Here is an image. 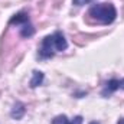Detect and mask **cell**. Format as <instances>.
Returning a JSON list of instances; mask_svg holds the SVG:
<instances>
[{"label": "cell", "instance_id": "obj_1", "mask_svg": "<svg viewBox=\"0 0 124 124\" xmlns=\"http://www.w3.org/2000/svg\"><path fill=\"white\" fill-rule=\"evenodd\" d=\"M88 16L93 17L94 20H97L98 23L110 25L116 20L117 10L111 3H100V4L91 6V9L88 10Z\"/></svg>", "mask_w": 124, "mask_h": 124}, {"label": "cell", "instance_id": "obj_2", "mask_svg": "<svg viewBox=\"0 0 124 124\" xmlns=\"http://www.w3.org/2000/svg\"><path fill=\"white\" fill-rule=\"evenodd\" d=\"M55 46H54V36L49 35L43 39L42 42V48H40V56L42 58H51L54 55Z\"/></svg>", "mask_w": 124, "mask_h": 124}, {"label": "cell", "instance_id": "obj_3", "mask_svg": "<svg viewBox=\"0 0 124 124\" xmlns=\"http://www.w3.org/2000/svg\"><path fill=\"white\" fill-rule=\"evenodd\" d=\"M54 46H55V51H65L68 48V42L65 39V36L62 35L61 32H55L54 35Z\"/></svg>", "mask_w": 124, "mask_h": 124}, {"label": "cell", "instance_id": "obj_4", "mask_svg": "<svg viewBox=\"0 0 124 124\" xmlns=\"http://www.w3.org/2000/svg\"><path fill=\"white\" fill-rule=\"evenodd\" d=\"M25 113H26L25 104L20 102V101H17V102L13 105V108H12V111H10V116H12V118H15V120H20V118L25 116Z\"/></svg>", "mask_w": 124, "mask_h": 124}, {"label": "cell", "instance_id": "obj_5", "mask_svg": "<svg viewBox=\"0 0 124 124\" xmlns=\"http://www.w3.org/2000/svg\"><path fill=\"white\" fill-rule=\"evenodd\" d=\"M120 88V79H110L108 82H107V87H105V90L102 91V95H110V94H113L114 91H117Z\"/></svg>", "mask_w": 124, "mask_h": 124}, {"label": "cell", "instance_id": "obj_6", "mask_svg": "<svg viewBox=\"0 0 124 124\" xmlns=\"http://www.w3.org/2000/svg\"><path fill=\"white\" fill-rule=\"evenodd\" d=\"M29 22V16L26 15V13H19V15H16L15 17H12L10 19V25H25V23H28Z\"/></svg>", "mask_w": 124, "mask_h": 124}, {"label": "cell", "instance_id": "obj_7", "mask_svg": "<svg viewBox=\"0 0 124 124\" xmlns=\"http://www.w3.org/2000/svg\"><path fill=\"white\" fill-rule=\"evenodd\" d=\"M43 82V72L40 71H33V78L31 79V87L36 88L38 85H40Z\"/></svg>", "mask_w": 124, "mask_h": 124}, {"label": "cell", "instance_id": "obj_8", "mask_svg": "<svg viewBox=\"0 0 124 124\" xmlns=\"http://www.w3.org/2000/svg\"><path fill=\"white\" fill-rule=\"evenodd\" d=\"M33 33H35V28L32 26L29 22H28V23H25V25H22V29H20V35H22L23 38H31Z\"/></svg>", "mask_w": 124, "mask_h": 124}, {"label": "cell", "instance_id": "obj_9", "mask_svg": "<svg viewBox=\"0 0 124 124\" xmlns=\"http://www.w3.org/2000/svg\"><path fill=\"white\" fill-rule=\"evenodd\" d=\"M52 124H69V120L66 116H58L52 120Z\"/></svg>", "mask_w": 124, "mask_h": 124}, {"label": "cell", "instance_id": "obj_10", "mask_svg": "<svg viewBox=\"0 0 124 124\" xmlns=\"http://www.w3.org/2000/svg\"><path fill=\"white\" fill-rule=\"evenodd\" d=\"M91 1H95V0H74V4L75 6H82V4H88Z\"/></svg>", "mask_w": 124, "mask_h": 124}, {"label": "cell", "instance_id": "obj_11", "mask_svg": "<svg viewBox=\"0 0 124 124\" xmlns=\"http://www.w3.org/2000/svg\"><path fill=\"white\" fill-rule=\"evenodd\" d=\"M69 124H82V117H81V116H77L74 120L69 121Z\"/></svg>", "mask_w": 124, "mask_h": 124}, {"label": "cell", "instance_id": "obj_12", "mask_svg": "<svg viewBox=\"0 0 124 124\" xmlns=\"http://www.w3.org/2000/svg\"><path fill=\"white\" fill-rule=\"evenodd\" d=\"M120 88L124 90V78H123V79H120Z\"/></svg>", "mask_w": 124, "mask_h": 124}, {"label": "cell", "instance_id": "obj_13", "mask_svg": "<svg viewBox=\"0 0 124 124\" xmlns=\"http://www.w3.org/2000/svg\"><path fill=\"white\" fill-rule=\"evenodd\" d=\"M117 124H124V118H120V120L117 121Z\"/></svg>", "mask_w": 124, "mask_h": 124}, {"label": "cell", "instance_id": "obj_14", "mask_svg": "<svg viewBox=\"0 0 124 124\" xmlns=\"http://www.w3.org/2000/svg\"><path fill=\"white\" fill-rule=\"evenodd\" d=\"M90 124H100V123H97V121H91Z\"/></svg>", "mask_w": 124, "mask_h": 124}]
</instances>
